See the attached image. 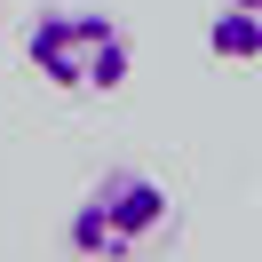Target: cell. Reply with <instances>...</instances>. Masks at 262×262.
<instances>
[{
	"instance_id": "cell-1",
	"label": "cell",
	"mask_w": 262,
	"mask_h": 262,
	"mask_svg": "<svg viewBox=\"0 0 262 262\" xmlns=\"http://www.w3.org/2000/svg\"><path fill=\"white\" fill-rule=\"evenodd\" d=\"M159 238H175V199L167 183H151L143 167H112L80 191V207L64 214V246L80 262H143Z\"/></svg>"
},
{
	"instance_id": "cell-2",
	"label": "cell",
	"mask_w": 262,
	"mask_h": 262,
	"mask_svg": "<svg viewBox=\"0 0 262 262\" xmlns=\"http://www.w3.org/2000/svg\"><path fill=\"white\" fill-rule=\"evenodd\" d=\"M24 56L56 96H119L135 72V40L103 8H40L24 24Z\"/></svg>"
},
{
	"instance_id": "cell-3",
	"label": "cell",
	"mask_w": 262,
	"mask_h": 262,
	"mask_svg": "<svg viewBox=\"0 0 262 262\" xmlns=\"http://www.w3.org/2000/svg\"><path fill=\"white\" fill-rule=\"evenodd\" d=\"M207 56H223V64H254V56H262V16L238 8V0H223V16L207 24Z\"/></svg>"
},
{
	"instance_id": "cell-4",
	"label": "cell",
	"mask_w": 262,
	"mask_h": 262,
	"mask_svg": "<svg viewBox=\"0 0 262 262\" xmlns=\"http://www.w3.org/2000/svg\"><path fill=\"white\" fill-rule=\"evenodd\" d=\"M238 8H254V16H262V0H238Z\"/></svg>"
}]
</instances>
